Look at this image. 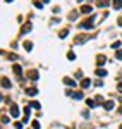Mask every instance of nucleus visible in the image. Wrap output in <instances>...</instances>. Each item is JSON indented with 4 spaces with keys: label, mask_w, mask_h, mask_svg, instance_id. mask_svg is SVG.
<instances>
[{
    "label": "nucleus",
    "mask_w": 122,
    "mask_h": 129,
    "mask_svg": "<svg viewBox=\"0 0 122 129\" xmlns=\"http://www.w3.org/2000/svg\"><path fill=\"white\" fill-rule=\"evenodd\" d=\"M33 129H40V122L38 121H33Z\"/></svg>",
    "instance_id": "412c9836"
},
{
    "label": "nucleus",
    "mask_w": 122,
    "mask_h": 129,
    "mask_svg": "<svg viewBox=\"0 0 122 129\" xmlns=\"http://www.w3.org/2000/svg\"><path fill=\"white\" fill-rule=\"evenodd\" d=\"M72 98H76V100H81L83 98V93H81V91H76V93H69Z\"/></svg>",
    "instance_id": "0eeeda50"
},
{
    "label": "nucleus",
    "mask_w": 122,
    "mask_h": 129,
    "mask_svg": "<svg viewBox=\"0 0 122 129\" xmlns=\"http://www.w3.org/2000/svg\"><path fill=\"white\" fill-rule=\"evenodd\" d=\"M24 48H26V50H31V48H33V43H31V41H24Z\"/></svg>",
    "instance_id": "2eb2a0df"
},
{
    "label": "nucleus",
    "mask_w": 122,
    "mask_h": 129,
    "mask_svg": "<svg viewBox=\"0 0 122 129\" xmlns=\"http://www.w3.org/2000/svg\"><path fill=\"white\" fill-rule=\"evenodd\" d=\"M64 83H65V84H69V86H72V88L76 86V81H74V79H71V78H64Z\"/></svg>",
    "instance_id": "39448f33"
},
{
    "label": "nucleus",
    "mask_w": 122,
    "mask_h": 129,
    "mask_svg": "<svg viewBox=\"0 0 122 129\" xmlns=\"http://www.w3.org/2000/svg\"><path fill=\"white\" fill-rule=\"evenodd\" d=\"M98 76H107V71H103V69L100 71V69H98Z\"/></svg>",
    "instance_id": "b1692460"
},
{
    "label": "nucleus",
    "mask_w": 122,
    "mask_h": 129,
    "mask_svg": "<svg viewBox=\"0 0 122 129\" xmlns=\"http://www.w3.org/2000/svg\"><path fill=\"white\" fill-rule=\"evenodd\" d=\"M14 127H16V129H23V122H16Z\"/></svg>",
    "instance_id": "5701e85b"
},
{
    "label": "nucleus",
    "mask_w": 122,
    "mask_h": 129,
    "mask_svg": "<svg viewBox=\"0 0 122 129\" xmlns=\"http://www.w3.org/2000/svg\"><path fill=\"white\" fill-rule=\"evenodd\" d=\"M33 5H34V7H38V9H41V7H43V2H34Z\"/></svg>",
    "instance_id": "4be33fe9"
},
{
    "label": "nucleus",
    "mask_w": 122,
    "mask_h": 129,
    "mask_svg": "<svg viewBox=\"0 0 122 129\" xmlns=\"http://www.w3.org/2000/svg\"><path fill=\"white\" fill-rule=\"evenodd\" d=\"M29 112H31V108H29V107H26V108H24V115L28 117V115H29Z\"/></svg>",
    "instance_id": "393cba45"
},
{
    "label": "nucleus",
    "mask_w": 122,
    "mask_h": 129,
    "mask_svg": "<svg viewBox=\"0 0 122 129\" xmlns=\"http://www.w3.org/2000/svg\"><path fill=\"white\" fill-rule=\"evenodd\" d=\"M26 93H28L29 97H34V95L38 93V89H36V88H28V89H26Z\"/></svg>",
    "instance_id": "20e7f679"
},
{
    "label": "nucleus",
    "mask_w": 122,
    "mask_h": 129,
    "mask_svg": "<svg viewBox=\"0 0 122 129\" xmlns=\"http://www.w3.org/2000/svg\"><path fill=\"white\" fill-rule=\"evenodd\" d=\"M105 60H107L105 55H98V65H103V64H105Z\"/></svg>",
    "instance_id": "6e6552de"
},
{
    "label": "nucleus",
    "mask_w": 122,
    "mask_h": 129,
    "mask_svg": "<svg viewBox=\"0 0 122 129\" xmlns=\"http://www.w3.org/2000/svg\"><path fill=\"white\" fill-rule=\"evenodd\" d=\"M117 89L120 91V93H122V83H119V86H117Z\"/></svg>",
    "instance_id": "c85d7f7f"
},
{
    "label": "nucleus",
    "mask_w": 122,
    "mask_h": 129,
    "mask_svg": "<svg viewBox=\"0 0 122 129\" xmlns=\"http://www.w3.org/2000/svg\"><path fill=\"white\" fill-rule=\"evenodd\" d=\"M67 59H69V60H74V59H76V53H74V52H69V53H67Z\"/></svg>",
    "instance_id": "f3484780"
},
{
    "label": "nucleus",
    "mask_w": 122,
    "mask_h": 129,
    "mask_svg": "<svg viewBox=\"0 0 122 129\" xmlns=\"http://www.w3.org/2000/svg\"><path fill=\"white\" fill-rule=\"evenodd\" d=\"M86 40V36H77V38H76V43H83Z\"/></svg>",
    "instance_id": "a211bd4d"
},
{
    "label": "nucleus",
    "mask_w": 122,
    "mask_h": 129,
    "mask_svg": "<svg viewBox=\"0 0 122 129\" xmlns=\"http://www.w3.org/2000/svg\"><path fill=\"white\" fill-rule=\"evenodd\" d=\"M89 84H91V81H89V79H83V81H81V86H83L84 89H86V88H88Z\"/></svg>",
    "instance_id": "9b49d317"
},
{
    "label": "nucleus",
    "mask_w": 122,
    "mask_h": 129,
    "mask_svg": "<svg viewBox=\"0 0 122 129\" xmlns=\"http://www.w3.org/2000/svg\"><path fill=\"white\" fill-rule=\"evenodd\" d=\"M67 33H69L67 29H62V31L58 33V36H60V38H65V36H67Z\"/></svg>",
    "instance_id": "4468645a"
},
{
    "label": "nucleus",
    "mask_w": 122,
    "mask_h": 129,
    "mask_svg": "<svg viewBox=\"0 0 122 129\" xmlns=\"http://www.w3.org/2000/svg\"><path fill=\"white\" fill-rule=\"evenodd\" d=\"M14 72H16L17 76H21V74H23V69H21V65H17V64H16V65H14Z\"/></svg>",
    "instance_id": "1a4fd4ad"
},
{
    "label": "nucleus",
    "mask_w": 122,
    "mask_h": 129,
    "mask_svg": "<svg viewBox=\"0 0 122 129\" xmlns=\"http://www.w3.org/2000/svg\"><path fill=\"white\" fill-rule=\"evenodd\" d=\"M114 9H122V2H114Z\"/></svg>",
    "instance_id": "6ab92c4d"
},
{
    "label": "nucleus",
    "mask_w": 122,
    "mask_h": 129,
    "mask_svg": "<svg viewBox=\"0 0 122 129\" xmlns=\"http://www.w3.org/2000/svg\"><path fill=\"white\" fill-rule=\"evenodd\" d=\"M31 107H34V108H41L40 102H36V100H33V102H31Z\"/></svg>",
    "instance_id": "ddd939ff"
},
{
    "label": "nucleus",
    "mask_w": 122,
    "mask_h": 129,
    "mask_svg": "<svg viewBox=\"0 0 122 129\" xmlns=\"http://www.w3.org/2000/svg\"><path fill=\"white\" fill-rule=\"evenodd\" d=\"M10 114H12V117H19V108H17V105H10Z\"/></svg>",
    "instance_id": "f257e3e1"
},
{
    "label": "nucleus",
    "mask_w": 122,
    "mask_h": 129,
    "mask_svg": "<svg viewBox=\"0 0 122 129\" xmlns=\"http://www.w3.org/2000/svg\"><path fill=\"white\" fill-rule=\"evenodd\" d=\"M2 122L7 124V122H9V117H7V115H2Z\"/></svg>",
    "instance_id": "a878e982"
},
{
    "label": "nucleus",
    "mask_w": 122,
    "mask_h": 129,
    "mask_svg": "<svg viewBox=\"0 0 122 129\" xmlns=\"http://www.w3.org/2000/svg\"><path fill=\"white\" fill-rule=\"evenodd\" d=\"M120 129H122V126H120Z\"/></svg>",
    "instance_id": "7c9ffc66"
},
{
    "label": "nucleus",
    "mask_w": 122,
    "mask_h": 129,
    "mask_svg": "<svg viewBox=\"0 0 122 129\" xmlns=\"http://www.w3.org/2000/svg\"><path fill=\"white\" fill-rule=\"evenodd\" d=\"M114 105H115V103H114L112 100H108V102H105V103H103V107H105L107 110H112V108H114Z\"/></svg>",
    "instance_id": "423d86ee"
},
{
    "label": "nucleus",
    "mask_w": 122,
    "mask_h": 129,
    "mask_svg": "<svg viewBox=\"0 0 122 129\" xmlns=\"http://www.w3.org/2000/svg\"><path fill=\"white\" fill-rule=\"evenodd\" d=\"M28 76H29V79L36 81V79H38V72H36V71H29V72H28Z\"/></svg>",
    "instance_id": "7ed1b4c3"
},
{
    "label": "nucleus",
    "mask_w": 122,
    "mask_h": 129,
    "mask_svg": "<svg viewBox=\"0 0 122 129\" xmlns=\"http://www.w3.org/2000/svg\"><path fill=\"white\" fill-rule=\"evenodd\" d=\"M91 10H93V7H91V5H84V7H81V12H83V14H91Z\"/></svg>",
    "instance_id": "f03ea898"
},
{
    "label": "nucleus",
    "mask_w": 122,
    "mask_h": 129,
    "mask_svg": "<svg viewBox=\"0 0 122 129\" xmlns=\"http://www.w3.org/2000/svg\"><path fill=\"white\" fill-rule=\"evenodd\" d=\"M98 5H100V7H107L108 4H107V2H98Z\"/></svg>",
    "instance_id": "bb28decb"
},
{
    "label": "nucleus",
    "mask_w": 122,
    "mask_h": 129,
    "mask_svg": "<svg viewBox=\"0 0 122 129\" xmlns=\"http://www.w3.org/2000/svg\"><path fill=\"white\" fill-rule=\"evenodd\" d=\"M31 28H33L31 24H26V26H24V28L21 29V34H24V33H28V31H31Z\"/></svg>",
    "instance_id": "f8f14e48"
},
{
    "label": "nucleus",
    "mask_w": 122,
    "mask_h": 129,
    "mask_svg": "<svg viewBox=\"0 0 122 129\" xmlns=\"http://www.w3.org/2000/svg\"><path fill=\"white\" fill-rule=\"evenodd\" d=\"M115 57H117L119 60H122V50H117V53H115Z\"/></svg>",
    "instance_id": "aec40b11"
},
{
    "label": "nucleus",
    "mask_w": 122,
    "mask_h": 129,
    "mask_svg": "<svg viewBox=\"0 0 122 129\" xmlns=\"http://www.w3.org/2000/svg\"><path fill=\"white\" fill-rule=\"evenodd\" d=\"M119 26H122V17H120V19H119Z\"/></svg>",
    "instance_id": "c756f323"
},
{
    "label": "nucleus",
    "mask_w": 122,
    "mask_h": 129,
    "mask_svg": "<svg viewBox=\"0 0 122 129\" xmlns=\"http://www.w3.org/2000/svg\"><path fill=\"white\" fill-rule=\"evenodd\" d=\"M96 102H98V103H101V102H103V97H100V95H98V97H96Z\"/></svg>",
    "instance_id": "cd10ccee"
},
{
    "label": "nucleus",
    "mask_w": 122,
    "mask_h": 129,
    "mask_svg": "<svg viewBox=\"0 0 122 129\" xmlns=\"http://www.w3.org/2000/svg\"><path fill=\"white\" fill-rule=\"evenodd\" d=\"M2 86H4V88H10V81H9L7 78H2Z\"/></svg>",
    "instance_id": "9d476101"
},
{
    "label": "nucleus",
    "mask_w": 122,
    "mask_h": 129,
    "mask_svg": "<svg viewBox=\"0 0 122 129\" xmlns=\"http://www.w3.org/2000/svg\"><path fill=\"white\" fill-rule=\"evenodd\" d=\"M86 105H88L89 108H93V107H95L96 103H95V100H86Z\"/></svg>",
    "instance_id": "dca6fc26"
}]
</instances>
